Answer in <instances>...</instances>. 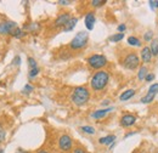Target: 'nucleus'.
Here are the masks:
<instances>
[{
  "mask_svg": "<svg viewBox=\"0 0 158 153\" xmlns=\"http://www.w3.org/2000/svg\"><path fill=\"white\" fill-rule=\"evenodd\" d=\"M108 80H110L108 72H106V71H99V72H96L92 75L91 80H90V85H91V88L95 91H100V90H102L108 84Z\"/></svg>",
  "mask_w": 158,
  "mask_h": 153,
  "instance_id": "1",
  "label": "nucleus"
},
{
  "mask_svg": "<svg viewBox=\"0 0 158 153\" xmlns=\"http://www.w3.org/2000/svg\"><path fill=\"white\" fill-rule=\"evenodd\" d=\"M90 92L85 86H77L72 92V102L76 106H83L89 101Z\"/></svg>",
  "mask_w": 158,
  "mask_h": 153,
  "instance_id": "2",
  "label": "nucleus"
},
{
  "mask_svg": "<svg viewBox=\"0 0 158 153\" xmlns=\"http://www.w3.org/2000/svg\"><path fill=\"white\" fill-rule=\"evenodd\" d=\"M88 40H89V34H88V32H78V33L76 34V37L72 39L70 46H71V49H73V50L83 49V47L86 46Z\"/></svg>",
  "mask_w": 158,
  "mask_h": 153,
  "instance_id": "3",
  "label": "nucleus"
},
{
  "mask_svg": "<svg viewBox=\"0 0 158 153\" xmlns=\"http://www.w3.org/2000/svg\"><path fill=\"white\" fill-rule=\"evenodd\" d=\"M122 64L124 66V68L130 69V71H134V69H136L139 67L140 58H139V56L135 52H130V54H128L125 56V58L123 60V63Z\"/></svg>",
  "mask_w": 158,
  "mask_h": 153,
  "instance_id": "4",
  "label": "nucleus"
},
{
  "mask_svg": "<svg viewBox=\"0 0 158 153\" xmlns=\"http://www.w3.org/2000/svg\"><path fill=\"white\" fill-rule=\"evenodd\" d=\"M88 63H89V66H90L91 68H94V69H100V68H102V67H105V66L107 64V58H106V56H103V55L96 54V55H92V56H90V57L88 58Z\"/></svg>",
  "mask_w": 158,
  "mask_h": 153,
  "instance_id": "5",
  "label": "nucleus"
},
{
  "mask_svg": "<svg viewBox=\"0 0 158 153\" xmlns=\"http://www.w3.org/2000/svg\"><path fill=\"white\" fill-rule=\"evenodd\" d=\"M72 145H73V140L68 135H62L59 139V147L62 151H70L72 148Z\"/></svg>",
  "mask_w": 158,
  "mask_h": 153,
  "instance_id": "6",
  "label": "nucleus"
},
{
  "mask_svg": "<svg viewBox=\"0 0 158 153\" xmlns=\"http://www.w3.org/2000/svg\"><path fill=\"white\" fill-rule=\"evenodd\" d=\"M17 28V24L12 21L1 22L0 23V34H11Z\"/></svg>",
  "mask_w": 158,
  "mask_h": 153,
  "instance_id": "7",
  "label": "nucleus"
},
{
  "mask_svg": "<svg viewBox=\"0 0 158 153\" xmlns=\"http://www.w3.org/2000/svg\"><path fill=\"white\" fill-rule=\"evenodd\" d=\"M136 122V117L133 114H125L120 118V125L124 128H129L131 125H134Z\"/></svg>",
  "mask_w": 158,
  "mask_h": 153,
  "instance_id": "8",
  "label": "nucleus"
},
{
  "mask_svg": "<svg viewBox=\"0 0 158 153\" xmlns=\"http://www.w3.org/2000/svg\"><path fill=\"white\" fill-rule=\"evenodd\" d=\"M84 22H85L86 29L88 30H92L94 29V24H95V15H94V12H88L85 15Z\"/></svg>",
  "mask_w": 158,
  "mask_h": 153,
  "instance_id": "9",
  "label": "nucleus"
},
{
  "mask_svg": "<svg viewBox=\"0 0 158 153\" xmlns=\"http://www.w3.org/2000/svg\"><path fill=\"white\" fill-rule=\"evenodd\" d=\"M70 19H71L70 13H62V15H60V16L56 18V21H55V27H65Z\"/></svg>",
  "mask_w": 158,
  "mask_h": 153,
  "instance_id": "10",
  "label": "nucleus"
},
{
  "mask_svg": "<svg viewBox=\"0 0 158 153\" xmlns=\"http://www.w3.org/2000/svg\"><path fill=\"white\" fill-rule=\"evenodd\" d=\"M141 60H142V62H145V63L151 62V60H152V52H151V50H150V46H145V47L141 50Z\"/></svg>",
  "mask_w": 158,
  "mask_h": 153,
  "instance_id": "11",
  "label": "nucleus"
},
{
  "mask_svg": "<svg viewBox=\"0 0 158 153\" xmlns=\"http://www.w3.org/2000/svg\"><path fill=\"white\" fill-rule=\"evenodd\" d=\"M113 108L112 107H108V108H102V110H99V111H95L92 114H91V118L94 119H101L103 117H106L108 114V112H111Z\"/></svg>",
  "mask_w": 158,
  "mask_h": 153,
  "instance_id": "12",
  "label": "nucleus"
},
{
  "mask_svg": "<svg viewBox=\"0 0 158 153\" xmlns=\"http://www.w3.org/2000/svg\"><path fill=\"white\" fill-rule=\"evenodd\" d=\"M135 90L134 89H129V90H127V91H124L120 96H119V100L120 101H128V100H130L134 95H135Z\"/></svg>",
  "mask_w": 158,
  "mask_h": 153,
  "instance_id": "13",
  "label": "nucleus"
},
{
  "mask_svg": "<svg viewBox=\"0 0 158 153\" xmlns=\"http://www.w3.org/2000/svg\"><path fill=\"white\" fill-rule=\"evenodd\" d=\"M77 22H78V18H77V17H72V18L67 22V24L63 27V30H65V32H71V30L76 27Z\"/></svg>",
  "mask_w": 158,
  "mask_h": 153,
  "instance_id": "14",
  "label": "nucleus"
},
{
  "mask_svg": "<svg viewBox=\"0 0 158 153\" xmlns=\"http://www.w3.org/2000/svg\"><path fill=\"white\" fill-rule=\"evenodd\" d=\"M114 140H116V136L114 135H108V136H105V137H101L100 140H99V142L101 144V145H112V144H114Z\"/></svg>",
  "mask_w": 158,
  "mask_h": 153,
  "instance_id": "15",
  "label": "nucleus"
},
{
  "mask_svg": "<svg viewBox=\"0 0 158 153\" xmlns=\"http://www.w3.org/2000/svg\"><path fill=\"white\" fill-rule=\"evenodd\" d=\"M150 50L152 52V56H158V39H153L151 41Z\"/></svg>",
  "mask_w": 158,
  "mask_h": 153,
  "instance_id": "16",
  "label": "nucleus"
},
{
  "mask_svg": "<svg viewBox=\"0 0 158 153\" xmlns=\"http://www.w3.org/2000/svg\"><path fill=\"white\" fill-rule=\"evenodd\" d=\"M149 74V71H147V68L145 67V66H142L140 69H139V73H138V78H139V80H145V78H146V75Z\"/></svg>",
  "mask_w": 158,
  "mask_h": 153,
  "instance_id": "17",
  "label": "nucleus"
},
{
  "mask_svg": "<svg viewBox=\"0 0 158 153\" xmlns=\"http://www.w3.org/2000/svg\"><path fill=\"white\" fill-rule=\"evenodd\" d=\"M155 96H156L155 94H150V92H149V94H147L146 96L141 97L140 102H141V103H151V102H152V101L155 100Z\"/></svg>",
  "mask_w": 158,
  "mask_h": 153,
  "instance_id": "18",
  "label": "nucleus"
},
{
  "mask_svg": "<svg viewBox=\"0 0 158 153\" xmlns=\"http://www.w3.org/2000/svg\"><path fill=\"white\" fill-rule=\"evenodd\" d=\"M123 38H124V34H123V33H118V34H113L112 37H110L108 40L112 41V43H118V41H120Z\"/></svg>",
  "mask_w": 158,
  "mask_h": 153,
  "instance_id": "19",
  "label": "nucleus"
},
{
  "mask_svg": "<svg viewBox=\"0 0 158 153\" xmlns=\"http://www.w3.org/2000/svg\"><path fill=\"white\" fill-rule=\"evenodd\" d=\"M128 44L131 45V46H140V45H141L140 40H139L136 37H129V38H128Z\"/></svg>",
  "mask_w": 158,
  "mask_h": 153,
  "instance_id": "20",
  "label": "nucleus"
},
{
  "mask_svg": "<svg viewBox=\"0 0 158 153\" xmlns=\"http://www.w3.org/2000/svg\"><path fill=\"white\" fill-rule=\"evenodd\" d=\"M11 35H12V37H15V38H22V37L24 35V33H23V30H22L21 28H18V27H17V28L11 33Z\"/></svg>",
  "mask_w": 158,
  "mask_h": 153,
  "instance_id": "21",
  "label": "nucleus"
},
{
  "mask_svg": "<svg viewBox=\"0 0 158 153\" xmlns=\"http://www.w3.org/2000/svg\"><path fill=\"white\" fill-rule=\"evenodd\" d=\"M80 130H81V131H84L85 134H90V135L95 134V129H94L92 127H88V125H85V127H81V128H80Z\"/></svg>",
  "mask_w": 158,
  "mask_h": 153,
  "instance_id": "22",
  "label": "nucleus"
},
{
  "mask_svg": "<svg viewBox=\"0 0 158 153\" xmlns=\"http://www.w3.org/2000/svg\"><path fill=\"white\" fill-rule=\"evenodd\" d=\"M149 92H150V94H155V95H157L158 94V83L152 84V85L149 88Z\"/></svg>",
  "mask_w": 158,
  "mask_h": 153,
  "instance_id": "23",
  "label": "nucleus"
},
{
  "mask_svg": "<svg viewBox=\"0 0 158 153\" xmlns=\"http://www.w3.org/2000/svg\"><path fill=\"white\" fill-rule=\"evenodd\" d=\"M105 4H106V0H92L91 1V5L94 7H100V6L105 5Z\"/></svg>",
  "mask_w": 158,
  "mask_h": 153,
  "instance_id": "24",
  "label": "nucleus"
},
{
  "mask_svg": "<svg viewBox=\"0 0 158 153\" xmlns=\"http://www.w3.org/2000/svg\"><path fill=\"white\" fill-rule=\"evenodd\" d=\"M38 73H39V68H38V67L29 69V78H35V77L38 75Z\"/></svg>",
  "mask_w": 158,
  "mask_h": 153,
  "instance_id": "25",
  "label": "nucleus"
},
{
  "mask_svg": "<svg viewBox=\"0 0 158 153\" xmlns=\"http://www.w3.org/2000/svg\"><path fill=\"white\" fill-rule=\"evenodd\" d=\"M152 37H153V32H152V30H149V32H146V34L144 35V39H145L146 41H152Z\"/></svg>",
  "mask_w": 158,
  "mask_h": 153,
  "instance_id": "26",
  "label": "nucleus"
},
{
  "mask_svg": "<svg viewBox=\"0 0 158 153\" xmlns=\"http://www.w3.org/2000/svg\"><path fill=\"white\" fill-rule=\"evenodd\" d=\"M28 64H29V68H31V69L38 67V66H37V62H35V60H34L33 57H28Z\"/></svg>",
  "mask_w": 158,
  "mask_h": 153,
  "instance_id": "27",
  "label": "nucleus"
},
{
  "mask_svg": "<svg viewBox=\"0 0 158 153\" xmlns=\"http://www.w3.org/2000/svg\"><path fill=\"white\" fill-rule=\"evenodd\" d=\"M27 29H28V30H31V32H35V30H38V29H39V24H38V23H32L31 26H28V27H27Z\"/></svg>",
  "mask_w": 158,
  "mask_h": 153,
  "instance_id": "28",
  "label": "nucleus"
},
{
  "mask_svg": "<svg viewBox=\"0 0 158 153\" xmlns=\"http://www.w3.org/2000/svg\"><path fill=\"white\" fill-rule=\"evenodd\" d=\"M33 90H34V88H33V86H31L29 84H27V85L23 88V92H24V94H29V92H32Z\"/></svg>",
  "mask_w": 158,
  "mask_h": 153,
  "instance_id": "29",
  "label": "nucleus"
},
{
  "mask_svg": "<svg viewBox=\"0 0 158 153\" xmlns=\"http://www.w3.org/2000/svg\"><path fill=\"white\" fill-rule=\"evenodd\" d=\"M155 78H156V75H155L153 73H149V74L146 75V78H145V80H146L147 83H151V82H152Z\"/></svg>",
  "mask_w": 158,
  "mask_h": 153,
  "instance_id": "30",
  "label": "nucleus"
},
{
  "mask_svg": "<svg viewBox=\"0 0 158 153\" xmlns=\"http://www.w3.org/2000/svg\"><path fill=\"white\" fill-rule=\"evenodd\" d=\"M150 7L152 9V10H155V9H158V0H151L150 2Z\"/></svg>",
  "mask_w": 158,
  "mask_h": 153,
  "instance_id": "31",
  "label": "nucleus"
},
{
  "mask_svg": "<svg viewBox=\"0 0 158 153\" xmlns=\"http://www.w3.org/2000/svg\"><path fill=\"white\" fill-rule=\"evenodd\" d=\"M5 136H6L5 130L2 129V127H0V142H2V141L5 140Z\"/></svg>",
  "mask_w": 158,
  "mask_h": 153,
  "instance_id": "32",
  "label": "nucleus"
},
{
  "mask_svg": "<svg viewBox=\"0 0 158 153\" xmlns=\"http://www.w3.org/2000/svg\"><path fill=\"white\" fill-rule=\"evenodd\" d=\"M12 63H13V64H16V66H20V63H21V57H20V56H16V57L13 58Z\"/></svg>",
  "mask_w": 158,
  "mask_h": 153,
  "instance_id": "33",
  "label": "nucleus"
},
{
  "mask_svg": "<svg viewBox=\"0 0 158 153\" xmlns=\"http://www.w3.org/2000/svg\"><path fill=\"white\" fill-rule=\"evenodd\" d=\"M125 29H127V26H125V24H120V26H118V32H119V33H124V32H125Z\"/></svg>",
  "mask_w": 158,
  "mask_h": 153,
  "instance_id": "34",
  "label": "nucleus"
},
{
  "mask_svg": "<svg viewBox=\"0 0 158 153\" xmlns=\"http://www.w3.org/2000/svg\"><path fill=\"white\" fill-rule=\"evenodd\" d=\"M73 153H86L83 148H80V147H77V148H74V151Z\"/></svg>",
  "mask_w": 158,
  "mask_h": 153,
  "instance_id": "35",
  "label": "nucleus"
},
{
  "mask_svg": "<svg viewBox=\"0 0 158 153\" xmlns=\"http://www.w3.org/2000/svg\"><path fill=\"white\" fill-rule=\"evenodd\" d=\"M59 4H61V5H68V4H71V1H67V0H60V1H59Z\"/></svg>",
  "mask_w": 158,
  "mask_h": 153,
  "instance_id": "36",
  "label": "nucleus"
},
{
  "mask_svg": "<svg viewBox=\"0 0 158 153\" xmlns=\"http://www.w3.org/2000/svg\"><path fill=\"white\" fill-rule=\"evenodd\" d=\"M16 153H28V152H27V151H23V150H21V148H18Z\"/></svg>",
  "mask_w": 158,
  "mask_h": 153,
  "instance_id": "37",
  "label": "nucleus"
},
{
  "mask_svg": "<svg viewBox=\"0 0 158 153\" xmlns=\"http://www.w3.org/2000/svg\"><path fill=\"white\" fill-rule=\"evenodd\" d=\"M108 103H110V101H108V100H106V101H103V102H102V106H107Z\"/></svg>",
  "mask_w": 158,
  "mask_h": 153,
  "instance_id": "38",
  "label": "nucleus"
},
{
  "mask_svg": "<svg viewBox=\"0 0 158 153\" xmlns=\"http://www.w3.org/2000/svg\"><path fill=\"white\" fill-rule=\"evenodd\" d=\"M38 153H49L48 151H44V150H41V151H39Z\"/></svg>",
  "mask_w": 158,
  "mask_h": 153,
  "instance_id": "39",
  "label": "nucleus"
},
{
  "mask_svg": "<svg viewBox=\"0 0 158 153\" xmlns=\"http://www.w3.org/2000/svg\"><path fill=\"white\" fill-rule=\"evenodd\" d=\"M134 133H129V134H127V137H129V136H131Z\"/></svg>",
  "mask_w": 158,
  "mask_h": 153,
  "instance_id": "40",
  "label": "nucleus"
},
{
  "mask_svg": "<svg viewBox=\"0 0 158 153\" xmlns=\"http://www.w3.org/2000/svg\"><path fill=\"white\" fill-rule=\"evenodd\" d=\"M0 153H4V150H2V148H0Z\"/></svg>",
  "mask_w": 158,
  "mask_h": 153,
  "instance_id": "41",
  "label": "nucleus"
},
{
  "mask_svg": "<svg viewBox=\"0 0 158 153\" xmlns=\"http://www.w3.org/2000/svg\"><path fill=\"white\" fill-rule=\"evenodd\" d=\"M0 127H1V124H0Z\"/></svg>",
  "mask_w": 158,
  "mask_h": 153,
  "instance_id": "42",
  "label": "nucleus"
}]
</instances>
